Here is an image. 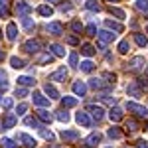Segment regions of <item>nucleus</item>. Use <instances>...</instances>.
I'll use <instances>...</instances> for the list:
<instances>
[{
	"mask_svg": "<svg viewBox=\"0 0 148 148\" xmlns=\"http://www.w3.org/2000/svg\"><path fill=\"white\" fill-rule=\"evenodd\" d=\"M51 53H42V56H38V63H51Z\"/></svg>",
	"mask_w": 148,
	"mask_h": 148,
	"instance_id": "nucleus-37",
	"label": "nucleus"
},
{
	"mask_svg": "<svg viewBox=\"0 0 148 148\" xmlns=\"http://www.w3.org/2000/svg\"><path fill=\"white\" fill-rule=\"evenodd\" d=\"M136 8L140 12H146L148 10V0H136Z\"/></svg>",
	"mask_w": 148,
	"mask_h": 148,
	"instance_id": "nucleus-42",
	"label": "nucleus"
},
{
	"mask_svg": "<svg viewBox=\"0 0 148 148\" xmlns=\"http://www.w3.org/2000/svg\"><path fill=\"white\" fill-rule=\"evenodd\" d=\"M16 36H18V26H16L14 22H10L8 26H6V38H8L10 42H14Z\"/></svg>",
	"mask_w": 148,
	"mask_h": 148,
	"instance_id": "nucleus-9",
	"label": "nucleus"
},
{
	"mask_svg": "<svg viewBox=\"0 0 148 148\" xmlns=\"http://www.w3.org/2000/svg\"><path fill=\"white\" fill-rule=\"evenodd\" d=\"M16 111H18V114H24V113H26V111H28V105H26V103H20Z\"/></svg>",
	"mask_w": 148,
	"mask_h": 148,
	"instance_id": "nucleus-49",
	"label": "nucleus"
},
{
	"mask_svg": "<svg viewBox=\"0 0 148 148\" xmlns=\"http://www.w3.org/2000/svg\"><path fill=\"white\" fill-rule=\"evenodd\" d=\"M47 32L53 36H61L63 34V26L59 22H51V24H47Z\"/></svg>",
	"mask_w": 148,
	"mask_h": 148,
	"instance_id": "nucleus-11",
	"label": "nucleus"
},
{
	"mask_svg": "<svg viewBox=\"0 0 148 148\" xmlns=\"http://www.w3.org/2000/svg\"><path fill=\"white\" fill-rule=\"evenodd\" d=\"M44 91H46L47 95H49V99H57V97H59V93H57V89L53 87V85H49V83H46Z\"/></svg>",
	"mask_w": 148,
	"mask_h": 148,
	"instance_id": "nucleus-23",
	"label": "nucleus"
},
{
	"mask_svg": "<svg viewBox=\"0 0 148 148\" xmlns=\"http://www.w3.org/2000/svg\"><path fill=\"white\" fill-rule=\"evenodd\" d=\"M126 126H130V130H138V125H136V121H132V119H130V121L126 123Z\"/></svg>",
	"mask_w": 148,
	"mask_h": 148,
	"instance_id": "nucleus-52",
	"label": "nucleus"
},
{
	"mask_svg": "<svg viewBox=\"0 0 148 148\" xmlns=\"http://www.w3.org/2000/svg\"><path fill=\"white\" fill-rule=\"evenodd\" d=\"M57 121H61V123H67V121H69L67 111H59V113H57Z\"/></svg>",
	"mask_w": 148,
	"mask_h": 148,
	"instance_id": "nucleus-43",
	"label": "nucleus"
},
{
	"mask_svg": "<svg viewBox=\"0 0 148 148\" xmlns=\"http://www.w3.org/2000/svg\"><path fill=\"white\" fill-rule=\"evenodd\" d=\"M146 32H148V28H146Z\"/></svg>",
	"mask_w": 148,
	"mask_h": 148,
	"instance_id": "nucleus-57",
	"label": "nucleus"
},
{
	"mask_svg": "<svg viewBox=\"0 0 148 148\" xmlns=\"http://www.w3.org/2000/svg\"><path fill=\"white\" fill-rule=\"evenodd\" d=\"M75 121H77L81 126H85V128H89V126H91V116H89V113H77Z\"/></svg>",
	"mask_w": 148,
	"mask_h": 148,
	"instance_id": "nucleus-8",
	"label": "nucleus"
},
{
	"mask_svg": "<svg viewBox=\"0 0 148 148\" xmlns=\"http://www.w3.org/2000/svg\"><path fill=\"white\" fill-rule=\"evenodd\" d=\"M99 142H101V134H99V132H91L89 136L85 138V144H87V146H91V148L97 146Z\"/></svg>",
	"mask_w": 148,
	"mask_h": 148,
	"instance_id": "nucleus-13",
	"label": "nucleus"
},
{
	"mask_svg": "<svg viewBox=\"0 0 148 148\" xmlns=\"http://www.w3.org/2000/svg\"><path fill=\"white\" fill-rule=\"evenodd\" d=\"M2 148H18V144H14V140H10V138H2Z\"/></svg>",
	"mask_w": 148,
	"mask_h": 148,
	"instance_id": "nucleus-39",
	"label": "nucleus"
},
{
	"mask_svg": "<svg viewBox=\"0 0 148 148\" xmlns=\"http://www.w3.org/2000/svg\"><path fill=\"white\" fill-rule=\"evenodd\" d=\"M38 14H42V16H51V14H53V8L47 6V4H40V6H38Z\"/></svg>",
	"mask_w": 148,
	"mask_h": 148,
	"instance_id": "nucleus-21",
	"label": "nucleus"
},
{
	"mask_svg": "<svg viewBox=\"0 0 148 148\" xmlns=\"http://www.w3.org/2000/svg\"><path fill=\"white\" fill-rule=\"evenodd\" d=\"M18 138L24 142V146H26V148H36V138H32L30 134H20Z\"/></svg>",
	"mask_w": 148,
	"mask_h": 148,
	"instance_id": "nucleus-16",
	"label": "nucleus"
},
{
	"mask_svg": "<svg viewBox=\"0 0 148 148\" xmlns=\"http://www.w3.org/2000/svg\"><path fill=\"white\" fill-rule=\"evenodd\" d=\"M65 77H67V69L59 67L57 71H53V73L49 75V81H65Z\"/></svg>",
	"mask_w": 148,
	"mask_h": 148,
	"instance_id": "nucleus-7",
	"label": "nucleus"
},
{
	"mask_svg": "<svg viewBox=\"0 0 148 148\" xmlns=\"http://www.w3.org/2000/svg\"><path fill=\"white\" fill-rule=\"evenodd\" d=\"M89 87L95 89V91H97V89H103V81L97 79V77H93V79H89Z\"/></svg>",
	"mask_w": 148,
	"mask_h": 148,
	"instance_id": "nucleus-29",
	"label": "nucleus"
},
{
	"mask_svg": "<svg viewBox=\"0 0 148 148\" xmlns=\"http://www.w3.org/2000/svg\"><path fill=\"white\" fill-rule=\"evenodd\" d=\"M38 119H40V121H44V123H47V125H49V123H51V114L47 113L46 109H40V111H38Z\"/></svg>",
	"mask_w": 148,
	"mask_h": 148,
	"instance_id": "nucleus-20",
	"label": "nucleus"
},
{
	"mask_svg": "<svg viewBox=\"0 0 148 148\" xmlns=\"http://www.w3.org/2000/svg\"><path fill=\"white\" fill-rule=\"evenodd\" d=\"M126 93H128L130 97H140V95H142L140 87H136V83H128V87H126Z\"/></svg>",
	"mask_w": 148,
	"mask_h": 148,
	"instance_id": "nucleus-17",
	"label": "nucleus"
},
{
	"mask_svg": "<svg viewBox=\"0 0 148 148\" xmlns=\"http://www.w3.org/2000/svg\"><path fill=\"white\" fill-rule=\"evenodd\" d=\"M69 65L71 67H77V53H71L69 56Z\"/></svg>",
	"mask_w": 148,
	"mask_h": 148,
	"instance_id": "nucleus-48",
	"label": "nucleus"
},
{
	"mask_svg": "<svg viewBox=\"0 0 148 148\" xmlns=\"http://www.w3.org/2000/svg\"><path fill=\"white\" fill-rule=\"evenodd\" d=\"M61 138H63L65 142H73V140L79 138V132H77V130H61Z\"/></svg>",
	"mask_w": 148,
	"mask_h": 148,
	"instance_id": "nucleus-12",
	"label": "nucleus"
},
{
	"mask_svg": "<svg viewBox=\"0 0 148 148\" xmlns=\"http://www.w3.org/2000/svg\"><path fill=\"white\" fill-rule=\"evenodd\" d=\"M107 2H119V0H107Z\"/></svg>",
	"mask_w": 148,
	"mask_h": 148,
	"instance_id": "nucleus-55",
	"label": "nucleus"
},
{
	"mask_svg": "<svg viewBox=\"0 0 148 148\" xmlns=\"http://www.w3.org/2000/svg\"><path fill=\"white\" fill-rule=\"evenodd\" d=\"M85 32H87V36H97V26H95V24H89V26L85 28Z\"/></svg>",
	"mask_w": 148,
	"mask_h": 148,
	"instance_id": "nucleus-46",
	"label": "nucleus"
},
{
	"mask_svg": "<svg viewBox=\"0 0 148 148\" xmlns=\"http://www.w3.org/2000/svg\"><path fill=\"white\" fill-rule=\"evenodd\" d=\"M16 12H18V16H22V18H26L30 12H32V8L26 4V2H18L16 4Z\"/></svg>",
	"mask_w": 148,
	"mask_h": 148,
	"instance_id": "nucleus-14",
	"label": "nucleus"
},
{
	"mask_svg": "<svg viewBox=\"0 0 148 148\" xmlns=\"http://www.w3.org/2000/svg\"><path fill=\"white\" fill-rule=\"evenodd\" d=\"M51 148H59V146H51Z\"/></svg>",
	"mask_w": 148,
	"mask_h": 148,
	"instance_id": "nucleus-56",
	"label": "nucleus"
},
{
	"mask_svg": "<svg viewBox=\"0 0 148 148\" xmlns=\"http://www.w3.org/2000/svg\"><path fill=\"white\" fill-rule=\"evenodd\" d=\"M2 59H4V51H0V61H2Z\"/></svg>",
	"mask_w": 148,
	"mask_h": 148,
	"instance_id": "nucleus-54",
	"label": "nucleus"
},
{
	"mask_svg": "<svg viewBox=\"0 0 148 148\" xmlns=\"http://www.w3.org/2000/svg\"><path fill=\"white\" fill-rule=\"evenodd\" d=\"M0 87H2V89H6V87H8V81H6V73H4L2 69H0Z\"/></svg>",
	"mask_w": 148,
	"mask_h": 148,
	"instance_id": "nucleus-45",
	"label": "nucleus"
},
{
	"mask_svg": "<svg viewBox=\"0 0 148 148\" xmlns=\"http://www.w3.org/2000/svg\"><path fill=\"white\" fill-rule=\"evenodd\" d=\"M49 51H51L53 56H57V57H63V56H65V49L59 46V44H51V46H49Z\"/></svg>",
	"mask_w": 148,
	"mask_h": 148,
	"instance_id": "nucleus-19",
	"label": "nucleus"
},
{
	"mask_svg": "<svg viewBox=\"0 0 148 148\" xmlns=\"http://www.w3.org/2000/svg\"><path fill=\"white\" fill-rule=\"evenodd\" d=\"M67 44H71V46H77V44H79V38H77V36H69V38H67Z\"/></svg>",
	"mask_w": 148,
	"mask_h": 148,
	"instance_id": "nucleus-50",
	"label": "nucleus"
},
{
	"mask_svg": "<svg viewBox=\"0 0 148 148\" xmlns=\"http://www.w3.org/2000/svg\"><path fill=\"white\" fill-rule=\"evenodd\" d=\"M93 67H95V65H93V61H89V59H87V61H81V71L89 73V71H93Z\"/></svg>",
	"mask_w": 148,
	"mask_h": 148,
	"instance_id": "nucleus-35",
	"label": "nucleus"
},
{
	"mask_svg": "<svg viewBox=\"0 0 148 148\" xmlns=\"http://www.w3.org/2000/svg\"><path fill=\"white\" fill-rule=\"evenodd\" d=\"M40 47H42V44H40L38 40H28V42L24 44V49H26L28 53H38Z\"/></svg>",
	"mask_w": 148,
	"mask_h": 148,
	"instance_id": "nucleus-4",
	"label": "nucleus"
},
{
	"mask_svg": "<svg viewBox=\"0 0 148 148\" xmlns=\"http://www.w3.org/2000/svg\"><path fill=\"white\" fill-rule=\"evenodd\" d=\"M22 26L26 28V30H32L36 24H34V20H32V18H28V16H26V18H22Z\"/></svg>",
	"mask_w": 148,
	"mask_h": 148,
	"instance_id": "nucleus-38",
	"label": "nucleus"
},
{
	"mask_svg": "<svg viewBox=\"0 0 148 148\" xmlns=\"http://www.w3.org/2000/svg\"><path fill=\"white\" fill-rule=\"evenodd\" d=\"M87 111H89V114H91L97 123H99V121H103V116H105V109H103V107H99V105H89V109H87Z\"/></svg>",
	"mask_w": 148,
	"mask_h": 148,
	"instance_id": "nucleus-2",
	"label": "nucleus"
},
{
	"mask_svg": "<svg viewBox=\"0 0 148 148\" xmlns=\"http://www.w3.org/2000/svg\"><path fill=\"white\" fill-rule=\"evenodd\" d=\"M97 36H99V40H101L103 44H111V42H114V34L111 32V30H101V32H97Z\"/></svg>",
	"mask_w": 148,
	"mask_h": 148,
	"instance_id": "nucleus-6",
	"label": "nucleus"
},
{
	"mask_svg": "<svg viewBox=\"0 0 148 148\" xmlns=\"http://www.w3.org/2000/svg\"><path fill=\"white\" fill-rule=\"evenodd\" d=\"M12 105H14V101H12L10 97H0V107L2 109H10Z\"/></svg>",
	"mask_w": 148,
	"mask_h": 148,
	"instance_id": "nucleus-31",
	"label": "nucleus"
},
{
	"mask_svg": "<svg viewBox=\"0 0 148 148\" xmlns=\"http://www.w3.org/2000/svg\"><path fill=\"white\" fill-rule=\"evenodd\" d=\"M71 89H73V93H75L77 97H85V93H87V85H85L83 81H75V83L71 85Z\"/></svg>",
	"mask_w": 148,
	"mask_h": 148,
	"instance_id": "nucleus-5",
	"label": "nucleus"
},
{
	"mask_svg": "<svg viewBox=\"0 0 148 148\" xmlns=\"http://www.w3.org/2000/svg\"><path fill=\"white\" fill-rule=\"evenodd\" d=\"M134 42H136L140 47H144L148 44V40H146V36H142V34H134Z\"/></svg>",
	"mask_w": 148,
	"mask_h": 148,
	"instance_id": "nucleus-33",
	"label": "nucleus"
},
{
	"mask_svg": "<svg viewBox=\"0 0 148 148\" xmlns=\"http://www.w3.org/2000/svg\"><path fill=\"white\" fill-rule=\"evenodd\" d=\"M126 109L130 111V113H134L136 116H140V119H146L148 116V109L144 107V105H138V103H126Z\"/></svg>",
	"mask_w": 148,
	"mask_h": 148,
	"instance_id": "nucleus-1",
	"label": "nucleus"
},
{
	"mask_svg": "<svg viewBox=\"0 0 148 148\" xmlns=\"http://www.w3.org/2000/svg\"><path fill=\"white\" fill-rule=\"evenodd\" d=\"M111 14H113V16H116L119 20H125V12L121 10V8H113V6H111Z\"/></svg>",
	"mask_w": 148,
	"mask_h": 148,
	"instance_id": "nucleus-40",
	"label": "nucleus"
},
{
	"mask_svg": "<svg viewBox=\"0 0 148 148\" xmlns=\"http://www.w3.org/2000/svg\"><path fill=\"white\" fill-rule=\"evenodd\" d=\"M105 26H107L109 30H113V32H123V24L113 22V20H107V22H105Z\"/></svg>",
	"mask_w": 148,
	"mask_h": 148,
	"instance_id": "nucleus-25",
	"label": "nucleus"
},
{
	"mask_svg": "<svg viewBox=\"0 0 148 148\" xmlns=\"http://www.w3.org/2000/svg\"><path fill=\"white\" fill-rule=\"evenodd\" d=\"M8 4H10V0H0V16L8 14Z\"/></svg>",
	"mask_w": 148,
	"mask_h": 148,
	"instance_id": "nucleus-36",
	"label": "nucleus"
},
{
	"mask_svg": "<svg viewBox=\"0 0 148 148\" xmlns=\"http://www.w3.org/2000/svg\"><path fill=\"white\" fill-rule=\"evenodd\" d=\"M107 134H109V138H114V140H119V138L123 136V132H121V130H119V128H109V132H107Z\"/></svg>",
	"mask_w": 148,
	"mask_h": 148,
	"instance_id": "nucleus-32",
	"label": "nucleus"
},
{
	"mask_svg": "<svg viewBox=\"0 0 148 148\" xmlns=\"http://www.w3.org/2000/svg\"><path fill=\"white\" fill-rule=\"evenodd\" d=\"M85 8L91 10V12H99V10H101V6H99L97 0H85Z\"/></svg>",
	"mask_w": 148,
	"mask_h": 148,
	"instance_id": "nucleus-24",
	"label": "nucleus"
},
{
	"mask_svg": "<svg viewBox=\"0 0 148 148\" xmlns=\"http://www.w3.org/2000/svg\"><path fill=\"white\" fill-rule=\"evenodd\" d=\"M103 79H107V83H114V81H116V75L107 71V73H103Z\"/></svg>",
	"mask_w": 148,
	"mask_h": 148,
	"instance_id": "nucleus-44",
	"label": "nucleus"
},
{
	"mask_svg": "<svg viewBox=\"0 0 148 148\" xmlns=\"http://www.w3.org/2000/svg\"><path fill=\"white\" fill-rule=\"evenodd\" d=\"M142 65H144V57L142 56H136V57H132V59L128 61V67L130 69H140Z\"/></svg>",
	"mask_w": 148,
	"mask_h": 148,
	"instance_id": "nucleus-15",
	"label": "nucleus"
},
{
	"mask_svg": "<svg viewBox=\"0 0 148 148\" xmlns=\"http://www.w3.org/2000/svg\"><path fill=\"white\" fill-rule=\"evenodd\" d=\"M136 148H148V142H144V140H140V142H138V146Z\"/></svg>",
	"mask_w": 148,
	"mask_h": 148,
	"instance_id": "nucleus-53",
	"label": "nucleus"
},
{
	"mask_svg": "<svg viewBox=\"0 0 148 148\" xmlns=\"http://www.w3.org/2000/svg\"><path fill=\"white\" fill-rule=\"evenodd\" d=\"M40 134H42V136L46 138V140H53V132H51V130H46V128H40Z\"/></svg>",
	"mask_w": 148,
	"mask_h": 148,
	"instance_id": "nucleus-41",
	"label": "nucleus"
},
{
	"mask_svg": "<svg viewBox=\"0 0 148 148\" xmlns=\"http://www.w3.org/2000/svg\"><path fill=\"white\" fill-rule=\"evenodd\" d=\"M18 85H22V87H30V85H36V81H34V77L24 75V77H18Z\"/></svg>",
	"mask_w": 148,
	"mask_h": 148,
	"instance_id": "nucleus-22",
	"label": "nucleus"
},
{
	"mask_svg": "<svg viewBox=\"0 0 148 148\" xmlns=\"http://www.w3.org/2000/svg\"><path fill=\"white\" fill-rule=\"evenodd\" d=\"M71 30H73V32H81V30H83L81 22H77V20H75V22H71Z\"/></svg>",
	"mask_w": 148,
	"mask_h": 148,
	"instance_id": "nucleus-47",
	"label": "nucleus"
},
{
	"mask_svg": "<svg viewBox=\"0 0 148 148\" xmlns=\"http://www.w3.org/2000/svg\"><path fill=\"white\" fill-rule=\"evenodd\" d=\"M26 95H28V91L24 87H16V97H26Z\"/></svg>",
	"mask_w": 148,
	"mask_h": 148,
	"instance_id": "nucleus-51",
	"label": "nucleus"
},
{
	"mask_svg": "<svg viewBox=\"0 0 148 148\" xmlns=\"http://www.w3.org/2000/svg\"><path fill=\"white\" fill-rule=\"evenodd\" d=\"M61 103H63V107H75L77 99L75 97H61Z\"/></svg>",
	"mask_w": 148,
	"mask_h": 148,
	"instance_id": "nucleus-28",
	"label": "nucleus"
},
{
	"mask_svg": "<svg viewBox=\"0 0 148 148\" xmlns=\"http://www.w3.org/2000/svg\"><path fill=\"white\" fill-rule=\"evenodd\" d=\"M128 49H130V44L123 40V42H119V53H128Z\"/></svg>",
	"mask_w": 148,
	"mask_h": 148,
	"instance_id": "nucleus-34",
	"label": "nucleus"
},
{
	"mask_svg": "<svg viewBox=\"0 0 148 148\" xmlns=\"http://www.w3.org/2000/svg\"><path fill=\"white\" fill-rule=\"evenodd\" d=\"M34 105H38V107H49V99L47 97H44L42 93H34Z\"/></svg>",
	"mask_w": 148,
	"mask_h": 148,
	"instance_id": "nucleus-10",
	"label": "nucleus"
},
{
	"mask_svg": "<svg viewBox=\"0 0 148 148\" xmlns=\"http://www.w3.org/2000/svg\"><path fill=\"white\" fill-rule=\"evenodd\" d=\"M81 53H83V56H87V57H91L93 53H95V47H93L91 44H85V46L81 47Z\"/></svg>",
	"mask_w": 148,
	"mask_h": 148,
	"instance_id": "nucleus-27",
	"label": "nucleus"
},
{
	"mask_svg": "<svg viewBox=\"0 0 148 148\" xmlns=\"http://www.w3.org/2000/svg\"><path fill=\"white\" fill-rule=\"evenodd\" d=\"M24 125L34 126V128H40V123H38V119H34V116H26V119H24Z\"/></svg>",
	"mask_w": 148,
	"mask_h": 148,
	"instance_id": "nucleus-30",
	"label": "nucleus"
},
{
	"mask_svg": "<svg viewBox=\"0 0 148 148\" xmlns=\"http://www.w3.org/2000/svg\"><path fill=\"white\" fill-rule=\"evenodd\" d=\"M14 125H16V116H14V114H6V116L0 121V130H8V128H12Z\"/></svg>",
	"mask_w": 148,
	"mask_h": 148,
	"instance_id": "nucleus-3",
	"label": "nucleus"
},
{
	"mask_svg": "<svg viewBox=\"0 0 148 148\" xmlns=\"http://www.w3.org/2000/svg\"><path fill=\"white\" fill-rule=\"evenodd\" d=\"M10 65H12L14 69H22V67H26L24 59H20V57H10Z\"/></svg>",
	"mask_w": 148,
	"mask_h": 148,
	"instance_id": "nucleus-26",
	"label": "nucleus"
},
{
	"mask_svg": "<svg viewBox=\"0 0 148 148\" xmlns=\"http://www.w3.org/2000/svg\"><path fill=\"white\" fill-rule=\"evenodd\" d=\"M109 116H111V121H113V123H119V121H123V111H121L119 107H114V109H111Z\"/></svg>",
	"mask_w": 148,
	"mask_h": 148,
	"instance_id": "nucleus-18",
	"label": "nucleus"
}]
</instances>
